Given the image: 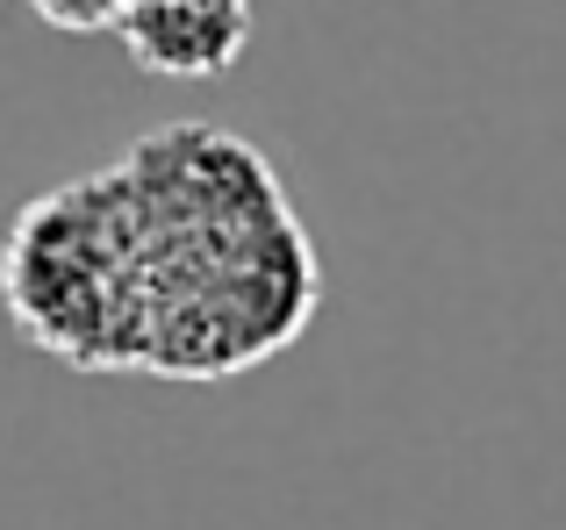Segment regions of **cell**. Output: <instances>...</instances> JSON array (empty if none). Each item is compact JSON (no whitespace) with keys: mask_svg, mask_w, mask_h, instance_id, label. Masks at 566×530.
Returning a JSON list of instances; mask_svg holds the SVG:
<instances>
[{"mask_svg":"<svg viewBox=\"0 0 566 530\" xmlns=\"http://www.w3.org/2000/svg\"><path fill=\"white\" fill-rule=\"evenodd\" d=\"M0 308L72 373L208 388L302 344L323 258L259 144L166 123L22 201L0 237Z\"/></svg>","mask_w":566,"mask_h":530,"instance_id":"cell-1","label":"cell"},{"mask_svg":"<svg viewBox=\"0 0 566 530\" xmlns=\"http://www.w3.org/2000/svg\"><path fill=\"white\" fill-rule=\"evenodd\" d=\"M123 43L158 80H222L251 43V8L237 0H129Z\"/></svg>","mask_w":566,"mask_h":530,"instance_id":"cell-2","label":"cell"},{"mask_svg":"<svg viewBox=\"0 0 566 530\" xmlns=\"http://www.w3.org/2000/svg\"><path fill=\"white\" fill-rule=\"evenodd\" d=\"M29 8H36V22L65 29V36H101V29L123 22L129 0H29Z\"/></svg>","mask_w":566,"mask_h":530,"instance_id":"cell-3","label":"cell"},{"mask_svg":"<svg viewBox=\"0 0 566 530\" xmlns=\"http://www.w3.org/2000/svg\"><path fill=\"white\" fill-rule=\"evenodd\" d=\"M237 8H251V0H237Z\"/></svg>","mask_w":566,"mask_h":530,"instance_id":"cell-4","label":"cell"}]
</instances>
